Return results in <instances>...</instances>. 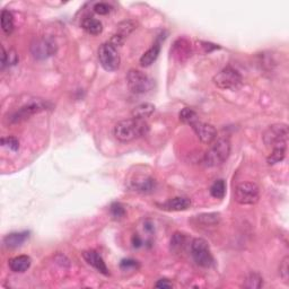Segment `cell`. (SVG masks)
I'll list each match as a JSON object with an SVG mask.
<instances>
[{"label":"cell","mask_w":289,"mask_h":289,"mask_svg":"<svg viewBox=\"0 0 289 289\" xmlns=\"http://www.w3.org/2000/svg\"><path fill=\"white\" fill-rule=\"evenodd\" d=\"M1 145L3 147L12 150V152H17L19 149V141L16 137H5L1 138Z\"/></svg>","instance_id":"4dcf8cb0"},{"label":"cell","mask_w":289,"mask_h":289,"mask_svg":"<svg viewBox=\"0 0 289 289\" xmlns=\"http://www.w3.org/2000/svg\"><path fill=\"white\" fill-rule=\"evenodd\" d=\"M188 241H189L188 236L183 234V233H180V232L174 233L173 236H172L171 243H170L171 251L174 254H180L184 252L185 248H187L189 244Z\"/></svg>","instance_id":"ac0fdd59"},{"label":"cell","mask_w":289,"mask_h":289,"mask_svg":"<svg viewBox=\"0 0 289 289\" xmlns=\"http://www.w3.org/2000/svg\"><path fill=\"white\" fill-rule=\"evenodd\" d=\"M83 258L85 259V261L87 262L89 266H92L93 268H95L98 271V273H101L104 276L110 275L109 269H107L104 260H103V258L96 251H94V250L85 251L83 252Z\"/></svg>","instance_id":"5bb4252c"},{"label":"cell","mask_w":289,"mask_h":289,"mask_svg":"<svg viewBox=\"0 0 289 289\" xmlns=\"http://www.w3.org/2000/svg\"><path fill=\"white\" fill-rule=\"evenodd\" d=\"M159 52H161V45L158 43H155V44L148 49L146 52L141 55L140 58V64L142 67H149L156 61V59L158 58Z\"/></svg>","instance_id":"44dd1931"},{"label":"cell","mask_w":289,"mask_h":289,"mask_svg":"<svg viewBox=\"0 0 289 289\" xmlns=\"http://www.w3.org/2000/svg\"><path fill=\"white\" fill-rule=\"evenodd\" d=\"M245 288L250 289H259L263 286V278L260 274L251 273L247 278H245V283L243 284Z\"/></svg>","instance_id":"d4e9b609"},{"label":"cell","mask_w":289,"mask_h":289,"mask_svg":"<svg viewBox=\"0 0 289 289\" xmlns=\"http://www.w3.org/2000/svg\"><path fill=\"white\" fill-rule=\"evenodd\" d=\"M159 208L166 211H183L190 208L191 206V200L185 197H175L167 200L162 205H157Z\"/></svg>","instance_id":"9a60e30c"},{"label":"cell","mask_w":289,"mask_h":289,"mask_svg":"<svg viewBox=\"0 0 289 289\" xmlns=\"http://www.w3.org/2000/svg\"><path fill=\"white\" fill-rule=\"evenodd\" d=\"M179 118L181 122L189 124V126H191L192 123L198 121V114L196 113V111L190 109V107H184V109L180 112Z\"/></svg>","instance_id":"4316f807"},{"label":"cell","mask_w":289,"mask_h":289,"mask_svg":"<svg viewBox=\"0 0 289 289\" xmlns=\"http://www.w3.org/2000/svg\"><path fill=\"white\" fill-rule=\"evenodd\" d=\"M289 137L288 126L285 123H277L270 126L263 133V142L268 148L287 147V141Z\"/></svg>","instance_id":"3957f363"},{"label":"cell","mask_w":289,"mask_h":289,"mask_svg":"<svg viewBox=\"0 0 289 289\" xmlns=\"http://www.w3.org/2000/svg\"><path fill=\"white\" fill-rule=\"evenodd\" d=\"M213 81L221 89H236L242 84V76L236 69L228 66L215 75Z\"/></svg>","instance_id":"5b68a950"},{"label":"cell","mask_w":289,"mask_h":289,"mask_svg":"<svg viewBox=\"0 0 289 289\" xmlns=\"http://www.w3.org/2000/svg\"><path fill=\"white\" fill-rule=\"evenodd\" d=\"M286 148L287 147H277L271 150V154L267 158L269 165H275V164L282 162L286 156Z\"/></svg>","instance_id":"83f0119b"},{"label":"cell","mask_w":289,"mask_h":289,"mask_svg":"<svg viewBox=\"0 0 289 289\" xmlns=\"http://www.w3.org/2000/svg\"><path fill=\"white\" fill-rule=\"evenodd\" d=\"M98 60H100L101 66L106 71H115L120 67V55L116 47L111 44V43H103L98 49Z\"/></svg>","instance_id":"52a82bcc"},{"label":"cell","mask_w":289,"mask_h":289,"mask_svg":"<svg viewBox=\"0 0 289 289\" xmlns=\"http://www.w3.org/2000/svg\"><path fill=\"white\" fill-rule=\"evenodd\" d=\"M127 83L129 89L133 94H146L153 88V80L148 75L137 69L129 70L127 75Z\"/></svg>","instance_id":"ba28073f"},{"label":"cell","mask_w":289,"mask_h":289,"mask_svg":"<svg viewBox=\"0 0 289 289\" xmlns=\"http://www.w3.org/2000/svg\"><path fill=\"white\" fill-rule=\"evenodd\" d=\"M235 201L240 205H256L260 198V189L254 182H243L235 189Z\"/></svg>","instance_id":"8992f818"},{"label":"cell","mask_w":289,"mask_h":289,"mask_svg":"<svg viewBox=\"0 0 289 289\" xmlns=\"http://www.w3.org/2000/svg\"><path fill=\"white\" fill-rule=\"evenodd\" d=\"M279 275L285 284L289 283V257H285L279 266Z\"/></svg>","instance_id":"f546056e"},{"label":"cell","mask_w":289,"mask_h":289,"mask_svg":"<svg viewBox=\"0 0 289 289\" xmlns=\"http://www.w3.org/2000/svg\"><path fill=\"white\" fill-rule=\"evenodd\" d=\"M0 20H1V28L7 35H10L14 31V17L12 14L7 9H3L1 11V16H0Z\"/></svg>","instance_id":"cb8c5ba5"},{"label":"cell","mask_w":289,"mask_h":289,"mask_svg":"<svg viewBox=\"0 0 289 289\" xmlns=\"http://www.w3.org/2000/svg\"><path fill=\"white\" fill-rule=\"evenodd\" d=\"M191 256L193 260L202 268H210L214 265V257L207 241L204 239H195L190 244Z\"/></svg>","instance_id":"277c9868"},{"label":"cell","mask_w":289,"mask_h":289,"mask_svg":"<svg viewBox=\"0 0 289 289\" xmlns=\"http://www.w3.org/2000/svg\"><path fill=\"white\" fill-rule=\"evenodd\" d=\"M46 109V103L42 101H34L28 103L27 105H24L23 107L17 110L14 114L10 116V122L12 123H19L21 121L29 119V116L38 113L43 110Z\"/></svg>","instance_id":"30bf717a"},{"label":"cell","mask_w":289,"mask_h":289,"mask_svg":"<svg viewBox=\"0 0 289 289\" xmlns=\"http://www.w3.org/2000/svg\"><path fill=\"white\" fill-rule=\"evenodd\" d=\"M226 193V183L224 180L215 181L210 188V195L216 199H223Z\"/></svg>","instance_id":"484cf974"},{"label":"cell","mask_w":289,"mask_h":289,"mask_svg":"<svg viewBox=\"0 0 289 289\" xmlns=\"http://www.w3.org/2000/svg\"><path fill=\"white\" fill-rule=\"evenodd\" d=\"M191 128L196 132V135L201 140L202 144L205 145H210L217 138V130H216L213 124L201 122L198 120V121L191 124Z\"/></svg>","instance_id":"8fae6325"},{"label":"cell","mask_w":289,"mask_h":289,"mask_svg":"<svg viewBox=\"0 0 289 289\" xmlns=\"http://www.w3.org/2000/svg\"><path fill=\"white\" fill-rule=\"evenodd\" d=\"M149 124L146 120L139 119H127L122 120L115 124L113 129L114 137L121 142H129L135 139L148 135Z\"/></svg>","instance_id":"6da1fadb"},{"label":"cell","mask_w":289,"mask_h":289,"mask_svg":"<svg viewBox=\"0 0 289 289\" xmlns=\"http://www.w3.org/2000/svg\"><path fill=\"white\" fill-rule=\"evenodd\" d=\"M110 211L112 217H113L115 221H120V219L126 217V209H124V207L120 204V202H114V204H112Z\"/></svg>","instance_id":"f1b7e54d"},{"label":"cell","mask_w":289,"mask_h":289,"mask_svg":"<svg viewBox=\"0 0 289 289\" xmlns=\"http://www.w3.org/2000/svg\"><path fill=\"white\" fill-rule=\"evenodd\" d=\"M31 263L32 260L28 256H18L10 259L9 262H8V266H9L12 273L23 274L31 267Z\"/></svg>","instance_id":"e0dca14e"},{"label":"cell","mask_w":289,"mask_h":289,"mask_svg":"<svg viewBox=\"0 0 289 289\" xmlns=\"http://www.w3.org/2000/svg\"><path fill=\"white\" fill-rule=\"evenodd\" d=\"M81 27H83L86 32L90 35H98L103 31V25L101 23V20H98L96 18H93V17H87L83 20L81 23Z\"/></svg>","instance_id":"7402d4cb"},{"label":"cell","mask_w":289,"mask_h":289,"mask_svg":"<svg viewBox=\"0 0 289 289\" xmlns=\"http://www.w3.org/2000/svg\"><path fill=\"white\" fill-rule=\"evenodd\" d=\"M28 239V232L11 233L3 239V244L8 249H16L20 247Z\"/></svg>","instance_id":"d6986e66"},{"label":"cell","mask_w":289,"mask_h":289,"mask_svg":"<svg viewBox=\"0 0 289 289\" xmlns=\"http://www.w3.org/2000/svg\"><path fill=\"white\" fill-rule=\"evenodd\" d=\"M155 287H156V288H172V287H173V284L168 282L167 279H161V280H158V282L156 283V285H155Z\"/></svg>","instance_id":"e575fe53"},{"label":"cell","mask_w":289,"mask_h":289,"mask_svg":"<svg viewBox=\"0 0 289 289\" xmlns=\"http://www.w3.org/2000/svg\"><path fill=\"white\" fill-rule=\"evenodd\" d=\"M155 112V105L152 103H141L132 110V118L139 120H147Z\"/></svg>","instance_id":"ffe728a7"},{"label":"cell","mask_w":289,"mask_h":289,"mask_svg":"<svg viewBox=\"0 0 289 289\" xmlns=\"http://www.w3.org/2000/svg\"><path fill=\"white\" fill-rule=\"evenodd\" d=\"M121 268L123 270H128V269H137L138 268V262L135 260H123L121 262Z\"/></svg>","instance_id":"d6a6232c"},{"label":"cell","mask_w":289,"mask_h":289,"mask_svg":"<svg viewBox=\"0 0 289 289\" xmlns=\"http://www.w3.org/2000/svg\"><path fill=\"white\" fill-rule=\"evenodd\" d=\"M136 23L133 20H124L122 23H120L118 25V29H116V33L113 35V37L111 38L110 43L113 46H120L123 44L126 37H128L130 34L135 31Z\"/></svg>","instance_id":"4fadbf2b"},{"label":"cell","mask_w":289,"mask_h":289,"mask_svg":"<svg viewBox=\"0 0 289 289\" xmlns=\"http://www.w3.org/2000/svg\"><path fill=\"white\" fill-rule=\"evenodd\" d=\"M201 46L204 47V50H205V52H211V51H214L216 49H219V46L218 45H216V44H213V43H209V42H201L200 43Z\"/></svg>","instance_id":"836d02e7"},{"label":"cell","mask_w":289,"mask_h":289,"mask_svg":"<svg viewBox=\"0 0 289 289\" xmlns=\"http://www.w3.org/2000/svg\"><path fill=\"white\" fill-rule=\"evenodd\" d=\"M193 221H197L198 224H200V225L205 227L217 226L219 222H221V216L218 214H202L196 216V217L193 218Z\"/></svg>","instance_id":"603a6c76"},{"label":"cell","mask_w":289,"mask_h":289,"mask_svg":"<svg viewBox=\"0 0 289 289\" xmlns=\"http://www.w3.org/2000/svg\"><path fill=\"white\" fill-rule=\"evenodd\" d=\"M7 57H8V54L7 52L5 51V47L1 46V69H3L6 67V64H7Z\"/></svg>","instance_id":"d590c367"},{"label":"cell","mask_w":289,"mask_h":289,"mask_svg":"<svg viewBox=\"0 0 289 289\" xmlns=\"http://www.w3.org/2000/svg\"><path fill=\"white\" fill-rule=\"evenodd\" d=\"M171 54L173 55L175 60H178L179 62H184L191 57L192 54V46L190 41L187 38H178L174 42L173 46L171 47Z\"/></svg>","instance_id":"7c38bea8"},{"label":"cell","mask_w":289,"mask_h":289,"mask_svg":"<svg viewBox=\"0 0 289 289\" xmlns=\"http://www.w3.org/2000/svg\"><path fill=\"white\" fill-rule=\"evenodd\" d=\"M156 183L155 180L149 178V176H139L131 181V189L133 191L140 192V193H150L154 191Z\"/></svg>","instance_id":"2e32d148"},{"label":"cell","mask_w":289,"mask_h":289,"mask_svg":"<svg viewBox=\"0 0 289 289\" xmlns=\"http://www.w3.org/2000/svg\"><path fill=\"white\" fill-rule=\"evenodd\" d=\"M94 11L100 15H107L111 11V6L105 2H98L94 6Z\"/></svg>","instance_id":"1f68e13d"},{"label":"cell","mask_w":289,"mask_h":289,"mask_svg":"<svg viewBox=\"0 0 289 289\" xmlns=\"http://www.w3.org/2000/svg\"><path fill=\"white\" fill-rule=\"evenodd\" d=\"M57 51V46L52 40L49 38H36L31 44V53L36 60H44L53 55Z\"/></svg>","instance_id":"9c48e42d"},{"label":"cell","mask_w":289,"mask_h":289,"mask_svg":"<svg viewBox=\"0 0 289 289\" xmlns=\"http://www.w3.org/2000/svg\"><path fill=\"white\" fill-rule=\"evenodd\" d=\"M231 154V141L228 137H217L211 142L209 149L204 156V164L207 167L222 165L227 161Z\"/></svg>","instance_id":"7a4b0ae2"}]
</instances>
